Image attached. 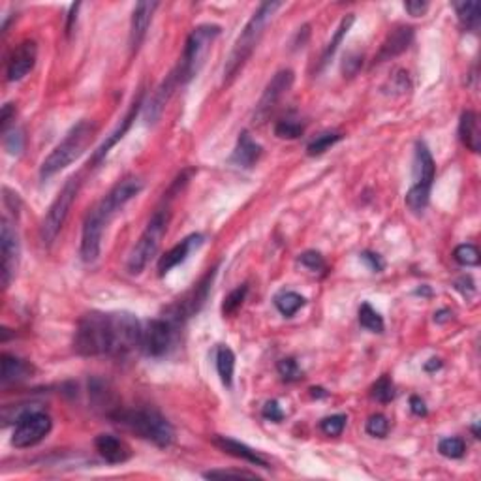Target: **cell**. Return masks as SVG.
I'll use <instances>...</instances> for the list:
<instances>
[{
  "instance_id": "6da1fadb",
  "label": "cell",
  "mask_w": 481,
  "mask_h": 481,
  "mask_svg": "<svg viewBox=\"0 0 481 481\" xmlns=\"http://www.w3.org/2000/svg\"><path fill=\"white\" fill-rule=\"evenodd\" d=\"M140 322L130 312H89L81 318L75 329L73 350L85 355L124 357L141 348Z\"/></svg>"
},
{
  "instance_id": "7a4b0ae2",
  "label": "cell",
  "mask_w": 481,
  "mask_h": 481,
  "mask_svg": "<svg viewBox=\"0 0 481 481\" xmlns=\"http://www.w3.org/2000/svg\"><path fill=\"white\" fill-rule=\"evenodd\" d=\"M281 8H282V2H263V4H260V8H258L256 12H254V15L249 19V23L244 24L243 32L239 34L237 42H235V45H233V49H232V53H230L228 61H225V66H224L225 85H228V83H232V81L235 80V75L243 70L246 61L252 57L254 49L258 47V43H260V40H262L267 23L273 19L274 12H276V10H281Z\"/></svg>"
},
{
  "instance_id": "3957f363",
  "label": "cell",
  "mask_w": 481,
  "mask_h": 481,
  "mask_svg": "<svg viewBox=\"0 0 481 481\" xmlns=\"http://www.w3.org/2000/svg\"><path fill=\"white\" fill-rule=\"evenodd\" d=\"M110 420L115 421L117 425L124 427L130 433H134L135 436L147 442H153L158 447H168L173 444V438H175V431L171 423L156 410L119 408L110 415Z\"/></svg>"
},
{
  "instance_id": "277c9868",
  "label": "cell",
  "mask_w": 481,
  "mask_h": 481,
  "mask_svg": "<svg viewBox=\"0 0 481 481\" xmlns=\"http://www.w3.org/2000/svg\"><path fill=\"white\" fill-rule=\"evenodd\" d=\"M96 124L92 121H81L73 126L66 134V138L59 143V145L51 151L47 158L43 160L42 168H40V177L43 181L53 177L55 173L62 171L64 168L75 162L81 154L85 153L87 147L91 145L94 138H96Z\"/></svg>"
},
{
  "instance_id": "5b68a950",
  "label": "cell",
  "mask_w": 481,
  "mask_h": 481,
  "mask_svg": "<svg viewBox=\"0 0 481 481\" xmlns=\"http://www.w3.org/2000/svg\"><path fill=\"white\" fill-rule=\"evenodd\" d=\"M220 36L219 24H200L195 27L192 34L184 43V51L181 55V61L173 68L177 77L181 81V87L186 85L190 80H194L201 66L205 64L209 51L213 47V42Z\"/></svg>"
},
{
  "instance_id": "8992f818",
  "label": "cell",
  "mask_w": 481,
  "mask_h": 481,
  "mask_svg": "<svg viewBox=\"0 0 481 481\" xmlns=\"http://www.w3.org/2000/svg\"><path fill=\"white\" fill-rule=\"evenodd\" d=\"M168 222H170L168 207L158 209L153 214V219L149 220L145 232L141 233L140 241L135 243V246L130 252L128 262H126V269H128L130 274H140L147 267L149 260L156 254V250H158L165 235V230H168Z\"/></svg>"
},
{
  "instance_id": "52a82bcc",
  "label": "cell",
  "mask_w": 481,
  "mask_h": 481,
  "mask_svg": "<svg viewBox=\"0 0 481 481\" xmlns=\"http://www.w3.org/2000/svg\"><path fill=\"white\" fill-rule=\"evenodd\" d=\"M81 188V177L73 175L66 181V184L62 186L61 192L57 194L55 201L51 203L47 214L42 222V228H40V237H42V243L45 246L55 243L57 235L61 233L62 225L66 222L68 214H70V209H72L73 201L80 194Z\"/></svg>"
},
{
  "instance_id": "ba28073f",
  "label": "cell",
  "mask_w": 481,
  "mask_h": 481,
  "mask_svg": "<svg viewBox=\"0 0 481 481\" xmlns=\"http://www.w3.org/2000/svg\"><path fill=\"white\" fill-rule=\"evenodd\" d=\"M434 177H436V165H434L433 156L425 143L420 141L415 145V183L406 194V205L414 213H420L427 207Z\"/></svg>"
},
{
  "instance_id": "9c48e42d",
  "label": "cell",
  "mask_w": 481,
  "mask_h": 481,
  "mask_svg": "<svg viewBox=\"0 0 481 481\" xmlns=\"http://www.w3.org/2000/svg\"><path fill=\"white\" fill-rule=\"evenodd\" d=\"M53 427L51 415L40 408H27L15 415V429L12 434V445L17 450L40 444Z\"/></svg>"
},
{
  "instance_id": "30bf717a",
  "label": "cell",
  "mask_w": 481,
  "mask_h": 481,
  "mask_svg": "<svg viewBox=\"0 0 481 481\" xmlns=\"http://www.w3.org/2000/svg\"><path fill=\"white\" fill-rule=\"evenodd\" d=\"M214 271H216V267L209 269V273L205 274L198 284H194L192 290H188L181 299H177L173 305L168 306L164 316L165 320H170L175 327H179V325H183L188 318L194 316L195 312L203 306V303L207 301L209 292H211V284H213L214 279Z\"/></svg>"
},
{
  "instance_id": "8fae6325",
  "label": "cell",
  "mask_w": 481,
  "mask_h": 481,
  "mask_svg": "<svg viewBox=\"0 0 481 481\" xmlns=\"http://www.w3.org/2000/svg\"><path fill=\"white\" fill-rule=\"evenodd\" d=\"M111 216L104 211V207L98 203L96 207H92L87 214L85 222H83V233H81V260L85 263L96 262L100 256V249H102V237H104V230L110 224Z\"/></svg>"
},
{
  "instance_id": "7c38bea8",
  "label": "cell",
  "mask_w": 481,
  "mask_h": 481,
  "mask_svg": "<svg viewBox=\"0 0 481 481\" xmlns=\"http://www.w3.org/2000/svg\"><path fill=\"white\" fill-rule=\"evenodd\" d=\"M177 327L165 318H156L147 322L141 333V350L149 357H162L170 350Z\"/></svg>"
},
{
  "instance_id": "4fadbf2b",
  "label": "cell",
  "mask_w": 481,
  "mask_h": 481,
  "mask_svg": "<svg viewBox=\"0 0 481 481\" xmlns=\"http://www.w3.org/2000/svg\"><path fill=\"white\" fill-rule=\"evenodd\" d=\"M293 85V72L292 70H281L273 75V80L269 81L265 91H263L262 98L256 105L254 111V122L262 124L267 121V117L273 113L276 104L281 102V98L286 94Z\"/></svg>"
},
{
  "instance_id": "5bb4252c",
  "label": "cell",
  "mask_w": 481,
  "mask_h": 481,
  "mask_svg": "<svg viewBox=\"0 0 481 481\" xmlns=\"http://www.w3.org/2000/svg\"><path fill=\"white\" fill-rule=\"evenodd\" d=\"M19 254H21V246H19V235L6 219L2 220L0 225V256H2V286L8 288L10 282L15 276L19 265Z\"/></svg>"
},
{
  "instance_id": "9a60e30c",
  "label": "cell",
  "mask_w": 481,
  "mask_h": 481,
  "mask_svg": "<svg viewBox=\"0 0 481 481\" xmlns=\"http://www.w3.org/2000/svg\"><path fill=\"white\" fill-rule=\"evenodd\" d=\"M141 190H143V181H141L140 177H126V179L119 181V183L108 192V195H105L104 200L100 201V205H102V207L105 209V213L113 219L130 200H134L135 195L140 194Z\"/></svg>"
},
{
  "instance_id": "2e32d148",
  "label": "cell",
  "mask_w": 481,
  "mask_h": 481,
  "mask_svg": "<svg viewBox=\"0 0 481 481\" xmlns=\"http://www.w3.org/2000/svg\"><path fill=\"white\" fill-rule=\"evenodd\" d=\"M158 8V2H140L135 4L134 13H132V21H130V53L135 55L140 51L141 43L145 42L147 31L151 27L153 15Z\"/></svg>"
},
{
  "instance_id": "e0dca14e",
  "label": "cell",
  "mask_w": 481,
  "mask_h": 481,
  "mask_svg": "<svg viewBox=\"0 0 481 481\" xmlns=\"http://www.w3.org/2000/svg\"><path fill=\"white\" fill-rule=\"evenodd\" d=\"M38 57V47L36 43L32 40H27V42L19 43L17 47L13 49L12 55L8 59L6 66V77L8 81H21L31 72L34 64H36Z\"/></svg>"
},
{
  "instance_id": "ac0fdd59",
  "label": "cell",
  "mask_w": 481,
  "mask_h": 481,
  "mask_svg": "<svg viewBox=\"0 0 481 481\" xmlns=\"http://www.w3.org/2000/svg\"><path fill=\"white\" fill-rule=\"evenodd\" d=\"M412 42H414V29H412V27H408V24L395 27V29L387 34L384 43H382V47L378 51L374 62L380 64V62L391 61V59L402 55V53L410 47V43Z\"/></svg>"
},
{
  "instance_id": "d6986e66",
  "label": "cell",
  "mask_w": 481,
  "mask_h": 481,
  "mask_svg": "<svg viewBox=\"0 0 481 481\" xmlns=\"http://www.w3.org/2000/svg\"><path fill=\"white\" fill-rule=\"evenodd\" d=\"M141 105H143V92L138 94V98L134 100V104H132L130 111L126 113V117L121 121V124H119V126H117V128L108 135V140H105L102 145L98 147V151L94 153V156H92V165L100 164V162L108 156V153H110L111 149H113V147H115L117 143L124 138V134L128 132L130 126H132V122L135 121V117H138V113H140Z\"/></svg>"
},
{
  "instance_id": "ffe728a7",
  "label": "cell",
  "mask_w": 481,
  "mask_h": 481,
  "mask_svg": "<svg viewBox=\"0 0 481 481\" xmlns=\"http://www.w3.org/2000/svg\"><path fill=\"white\" fill-rule=\"evenodd\" d=\"M179 87H181L179 77H177V73L171 70L170 75H168V77L160 83L158 89L154 91L151 102L145 105V121L149 122V124H154V122L158 121L165 104L170 102V98L173 96V92H175Z\"/></svg>"
},
{
  "instance_id": "44dd1931",
  "label": "cell",
  "mask_w": 481,
  "mask_h": 481,
  "mask_svg": "<svg viewBox=\"0 0 481 481\" xmlns=\"http://www.w3.org/2000/svg\"><path fill=\"white\" fill-rule=\"evenodd\" d=\"M96 451L105 463L122 464L132 457V450L124 440L117 438L113 434H98L94 440Z\"/></svg>"
},
{
  "instance_id": "7402d4cb",
  "label": "cell",
  "mask_w": 481,
  "mask_h": 481,
  "mask_svg": "<svg viewBox=\"0 0 481 481\" xmlns=\"http://www.w3.org/2000/svg\"><path fill=\"white\" fill-rule=\"evenodd\" d=\"M201 241H203V237H201L200 233H194V235H188L186 239H183L181 243L175 244L171 250H168L164 256L160 258V262H158L160 276H164L165 273H170L171 269L177 267V265H181V263L188 258L190 252H192L195 246H200Z\"/></svg>"
},
{
  "instance_id": "603a6c76",
  "label": "cell",
  "mask_w": 481,
  "mask_h": 481,
  "mask_svg": "<svg viewBox=\"0 0 481 481\" xmlns=\"http://www.w3.org/2000/svg\"><path fill=\"white\" fill-rule=\"evenodd\" d=\"M262 156V147L258 145L256 141L250 138L249 132H241L239 134L237 145L233 149L232 156H230V162L233 165H239V168H244L249 170L252 165L256 164L258 160Z\"/></svg>"
},
{
  "instance_id": "cb8c5ba5",
  "label": "cell",
  "mask_w": 481,
  "mask_h": 481,
  "mask_svg": "<svg viewBox=\"0 0 481 481\" xmlns=\"http://www.w3.org/2000/svg\"><path fill=\"white\" fill-rule=\"evenodd\" d=\"M213 444L216 445V447H220L224 453H228V455H232V457L243 459L246 463L256 464V466H262V468H269V463L260 455V453H256V451L252 450V447H249V445L241 444L237 440L225 438V436H214Z\"/></svg>"
},
{
  "instance_id": "d4e9b609",
  "label": "cell",
  "mask_w": 481,
  "mask_h": 481,
  "mask_svg": "<svg viewBox=\"0 0 481 481\" xmlns=\"http://www.w3.org/2000/svg\"><path fill=\"white\" fill-rule=\"evenodd\" d=\"M459 138L463 141V145L472 151V153H480L481 149V128H480V117L472 110L463 111L461 121H459Z\"/></svg>"
},
{
  "instance_id": "484cf974",
  "label": "cell",
  "mask_w": 481,
  "mask_h": 481,
  "mask_svg": "<svg viewBox=\"0 0 481 481\" xmlns=\"http://www.w3.org/2000/svg\"><path fill=\"white\" fill-rule=\"evenodd\" d=\"M32 369L24 360H19L15 355H10V353H2V384H17V382H23L32 374Z\"/></svg>"
},
{
  "instance_id": "4316f807",
  "label": "cell",
  "mask_w": 481,
  "mask_h": 481,
  "mask_svg": "<svg viewBox=\"0 0 481 481\" xmlns=\"http://www.w3.org/2000/svg\"><path fill=\"white\" fill-rule=\"evenodd\" d=\"M216 371L225 387H232L233 372H235V353L228 346H220L216 350Z\"/></svg>"
},
{
  "instance_id": "83f0119b",
  "label": "cell",
  "mask_w": 481,
  "mask_h": 481,
  "mask_svg": "<svg viewBox=\"0 0 481 481\" xmlns=\"http://www.w3.org/2000/svg\"><path fill=\"white\" fill-rule=\"evenodd\" d=\"M455 10H457L459 21L463 24L464 29L468 31H478L481 21V6L480 2H455Z\"/></svg>"
},
{
  "instance_id": "f1b7e54d",
  "label": "cell",
  "mask_w": 481,
  "mask_h": 481,
  "mask_svg": "<svg viewBox=\"0 0 481 481\" xmlns=\"http://www.w3.org/2000/svg\"><path fill=\"white\" fill-rule=\"evenodd\" d=\"M306 303V299L303 295H299L295 292H282L274 297V306L279 309L282 316L292 318L299 309H303Z\"/></svg>"
},
{
  "instance_id": "f546056e",
  "label": "cell",
  "mask_w": 481,
  "mask_h": 481,
  "mask_svg": "<svg viewBox=\"0 0 481 481\" xmlns=\"http://www.w3.org/2000/svg\"><path fill=\"white\" fill-rule=\"evenodd\" d=\"M353 21H355V17H353V13H350V15H346V17L342 19L341 24H339V29H336L335 36H333V40L327 43V47H325V51H323L322 55V66H325L329 61H331V57L335 55V51L339 49V45H341L342 38L346 36L348 31H350V27L353 24Z\"/></svg>"
},
{
  "instance_id": "4dcf8cb0",
  "label": "cell",
  "mask_w": 481,
  "mask_h": 481,
  "mask_svg": "<svg viewBox=\"0 0 481 481\" xmlns=\"http://www.w3.org/2000/svg\"><path fill=\"white\" fill-rule=\"evenodd\" d=\"M341 140V132H325V134H320L316 140L309 143V147H306V154H309V156H320V154L329 151L331 147L335 145V143H339Z\"/></svg>"
},
{
  "instance_id": "1f68e13d",
  "label": "cell",
  "mask_w": 481,
  "mask_h": 481,
  "mask_svg": "<svg viewBox=\"0 0 481 481\" xmlns=\"http://www.w3.org/2000/svg\"><path fill=\"white\" fill-rule=\"evenodd\" d=\"M360 323L361 327L369 329L371 333H384V320L369 303H363L360 306Z\"/></svg>"
},
{
  "instance_id": "d6a6232c",
  "label": "cell",
  "mask_w": 481,
  "mask_h": 481,
  "mask_svg": "<svg viewBox=\"0 0 481 481\" xmlns=\"http://www.w3.org/2000/svg\"><path fill=\"white\" fill-rule=\"evenodd\" d=\"M453 258H455V262L464 265V267L480 265V250L474 244H459L457 249L453 250Z\"/></svg>"
},
{
  "instance_id": "836d02e7",
  "label": "cell",
  "mask_w": 481,
  "mask_h": 481,
  "mask_svg": "<svg viewBox=\"0 0 481 481\" xmlns=\"http://www.w3.org/2000/svg\"><path fill=\"white\" fill-rule=\"evenodd\" d=\"M303 132H305V126L295 119H284V121L276 122L274 126V134L281 140H297L299 135H303Z\"/></svg>"
},
{
  "instance_id": "e575fe53",
  "label": "cell",
  "mask_w": 481,
  "mask_h": 481,
  "mask_svg": "<svg viewBox=\"0 0 481 481\" xmlns=\"http://www.w3.org/2000/svg\"><path fill=\"white\" fill-rule=\"evenodd\" d=\"M371 395H372V399H376L378 402H384V404H387V402L393 401L397 395L395 384L391 382L390 376H382L380 380H378L376 384L372 385Z\"/></svg>"
},
{
  "instance_id": "d590c367",
  "label": "cell",
  "mask_w": 481,
  "mask_h": 481,
  "mask_svg": "<svg viewBox=\"0 0 481 481\" xmlns=\"http://www.w3.org/2000/svg\"><path fill=\"white\" fill-rule=\"evenodd\" d=\"M246 293H249V286H246V284H241V286L235 288V290H233V292L224 299V305H222L224 316H232V314L237 312L239 306L243 305Z\"/></svg>"
},
{
  "instance_id": "8d00e7d4",
  "label": "cell",
  "mask_w": 481,
  "mask_h": 481,
  "mask_svg": "<svg viewBox=\"0 0 481 481\" xmlns=\"http://www.w3.org/2000/svg\"><path fill=\"white\" fill-rule=\"evenodd\" d=\"M438 451L447 459H461L466 451V444L463 438H444L440 440Z\"/></svg>"
},
{
  "instance_id": "74e56055",
  "label": "cell",
  "mask_w": 481,
  "mask_h": 481,
  "mask_svg": "<svg viewBox=\"0 0 481 481\" xmlns=\"http://www.w3.org/2000/svg\"><path fill=\"white\" fill-rule=\"evenodd\" d=\"M346 421L348 417L344 414L329 415V417L320 421V429H322V433L327 434V436H341L344 427H346Z\"/></svg>"
},
{
  "instance_id": "f35d334b",
  "label": "cell",
  "mask_w": 481,
  "mask_h": 481,
  "mask_svg": "<svg viewBox=\"0 0 481 481\" xmlns=\"http://www.w3.org/2000/svg\"><path fill=\"white\" fill-rule=\"evenodd\" d=\"M276 371H279V374L282 376V380H286V382H297V380L303 378V371L299 369L297 361L292 360V357H286V360L279 361Z\"/></svg>"
},
{
  "instance_id": "ab89813d",
  "label": "cell",
  "mask_w": 481,
  "mask_h": 481,
  "mask_svg": "<svg viewBox=\"0 0 481 481\" xmlns=\"http://www.w3.org/2000/svg\"><path fill=\"white\" fill-rule=\"evenodd\" d=\"M367 433L371 434V436H376V438H384L385 434H387V431H390V421H387V417L382 414H374L369 417V421H367Z\"/></svg>"
},
{
  "instance_id": "60d3db41",
  "label": "cell",
  "mask_w": 481,
  "mask_h": 481,
  "mask_svg": "<svg viewBox=\"0 0 481 481\" xmlns=\"http://www.w3.org/2000/svg\"><path fill=\"white\" fill-rule=\"evenodd\" d=\"M299 262H301V265H305L306 269L314 271V273H322L323 269L327 267L322 254H320V252H314V250L303 252V254L299 256Z\"/></svg>"
},
{
  "instance_id": "b9f144b4",
  "label": "cell",
  "mask_w": 481,
  "mask_h": 481,
  "mask_svg": "<svg viewBox=\"0 0 481 481\" xmlns=\"http://www.w3.org/2000/svg\"><path fill=\"white\" fill-rule=\"evenodd\" d=\"M4 147L10 154H21L24 147V135L21 130H8L4 134Z\"/></svg>"
},
{
  "instance_id": "7bdbcfd3",
  "label": "cell",
  "mask_w": 481,
  "mask_h": 481,
  "mask_svg": "<svg viewBox=\"0 0 481 481\" xmlns=\"http://www.w3.org/2000/svg\"><path fill=\"white\" fill-rule=\"evenodd\" d=\"M205 478L209 480H216V478H250V480H256L258 475L252 474V472H244V470H211V472H205Z\"/></svg>"
},
{
  "instance_id": "ee69618b",
  "label": "cell",
  "mask_w": 481,
  "mask_h": 481,
  "mask_svg": "<svg viewBox=\"0 0 481 481\" xmlns=\"http://www.w3.org/2000/svg\"><path fill=\"white\" fill-rule=\"evenodd\" d=\"M262 414H263V417H265V420L274 421V423H279V421L284 420V412H282L281 406H279V402L276 401L265 402V404H263Z\"/></svg>"
},
{
  "instance_id": "f6af8a7d",
  "label": "cell",
  "mask_w": 481,
  "mask_h": 481,
  "mask_svg": "<svg viewBox=\"0 0 481 481\" xmlns=\"http://www.w3.org/2000/svg\"><path fill=\"white\" fill-rule=\"evenodd\" d=\"M361 64H363V57L350 53V55H346L344 62H342V72L346 73V75H355V73L360 72Z\"/></svg>"
},
{
  "instance_id": "bcb514c9",
  "label": "cell",
  "mask_w": 481,
  "mask_h": 481,
  "mask_svg": "<svg viewBox=\"0 0 481 481\" xmlns=\"http://www.w3.org/2000/svg\"><path fill=\"white\" fill-rule=\"evenodd\" d=\"M361 260L371 267V271H374V273H380V271H384V267H385V263H384V260L382 258L378 256V254H374V252H363L361 254Z\"/></svg>"
},
{
  "instance_id": "7dc6e473",
  "label": "cell",
  "mask_w": 481,
  "mask_h": 481,
  "mask_svg": "<svg viewBox=\"0 0 481 481\" xmlns=\"http://www.w3.org/2000/svg\"><path fill=\"white\" fill-rule=\"evenodd\" d=\"M404 8H406V12H408L410 15L420 17V15H423V13L429 10V4H427V2H421V0H410V2H404Z\"/></svg>"
},
{
  "instance_id": "c3c4849f",
  "label": "cell",
  "mask_w": 481,
  "mask_h": 481,
  "mask_svg": "<svg viewBox=\"0 0 481 481\" xmlns=\"http://www.w3.org/2000/svg\"><path fill=\"white\" fill-rule=\"evenodd\" d=\"M13 117H15V108H13L12 104L4 105V108H2V115H0V128H2V134H6L8 132V126H10Z\"/></svg>"
},
{
  "instance_id": "681fc988",
  "label": "cell",
  "mask_w": 481,
  "mask_h": 481,
  "mask_svg": "<svg viewBox=\"0 0 481 481\" xmlns=\"http://www.w3.org/2000/svg\"><path fill=\"white\" fill-rule=\"evenodd\" d=\"M455 288H457L459 292L463 293V295H472V293L475 292L474 281H472L470 276H463V279H459V281L455 282Z\"/></svg>"
},
{
  "instance_id": "f907efd6",
  "label": "cell",
  "mask_w": 481,
  "mask_h": 481,
  "mask_svg": "<svg viewBox=\"0 0 481 481\" xmlns=\"http://www.w3.org/2000/svg\"><path fill=\"white\" fill-rule=\"evenodd\" d=\"M410 408H412V414L414 415H420V417H423V415H427V406L425 402L421 401L420 397H412L410 399Z\"/></svg>"
},
{
  "instance_id": "816d5d0a",
  "label": "cell",
  "mask_w": 481,
  "mask_h": 481,
  "mask_svg": "<svg viewBox=\"0 0 481 481\" xmlns=\"http://www.w3.org/2000/svg\"><path fill=\"white\" fill-rule=\"evenodd\" d=\"M77 10H80V4H73L72 10H70V15H68V23H66V34H70L73 29V23L77 19Z\"/></svg>"
},
{
  "instance_id": "f5cc1de1",
  "label": "cell",
  "mask_w": 481,
  "mask_h": 481,
  "mask_svg": "<svg viewBox=\"0 0 481 481\" xmlns=\"http://www.w3.org/2000/svg\"><path fill=\"white\" fill-rule=\"evenodd\" d=\"M440 367H442V361L436 360V357H433V360H429V363H425V371L434 372V371H438Z\"/></svg>"
},
{
  "instance_id": "db71d44e",
  "label": "cell",
  "mask_w": 481,
  "mask_h": 481,
  "mask_svg": "<svg viewBox=\"0 0 481 481\" xmlns=\"http://www.w3.org/2000/svg\"><path fill=\"white\" fill-rule=\"evenodd\" d=\"M451 318V312L450 311H440L438 314H434V320L438 323H442V322H445V320H450Z\"/></svg>"
},
{
  "instance_id": "11a10c76",
  "label": "cell",
  "mask_w": 481,
  "mask_h": 481,
  "mask_svg": "<svg viewBox=\"0 0 481 481\" xmlns=\"http://www.w3.org/2000/svg\"><path fill=\"white\" fill-rule=\"evenodd\" d=\"M311 395L312 397H327V393H325L322 387H311Z\"/></svg>"
}]
</instances>
